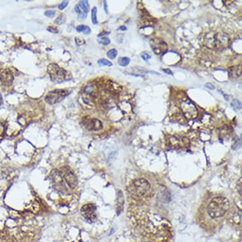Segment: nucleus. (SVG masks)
<instances>
[{
    "instance_id": "obj_1",
    "label": "nucleus",
    "mask_w": 242,
    "mask_h": 242,
    "mask_svg": "<svg viewBox=\"0 0 242 242\" xmlns=\"http://www.w3.org/2000/svg\"><path fill=\"white\" fill-rule=\"evenodd\" d=\"M229 201L224 196H216L214 198L207 207L208 214L212 219L221 217L228 211Z\"/></svg>"
},
{
    "instance_id": "obj_2",
    "label": "nucleus",
    "mask_w": 242,
    "mask_h": 242,
    "mask_svg": "<svg viewBox=\"0 0 242 242\" xmlns=\"http://www.w3.org/2000/svg\"><path fill=\"white\" fill-rule=\"evenodd\" d=\"M129 194L134 198H140L146 195L150 189L149 182L143 178H138L132 181L128 186Z\"/></svg>"
},
{
    "instance_id": "obj_3",
    "label": "nucleus",
    "mask_w": 242,
    "mask_h": 242,
    "mask_svg": "<svg viewBox=\"0 0 242 242\" xmlns=\"http://www.w3.org/2000/svg\"><path fill=\"white\" fill-rule=\"evenodd\" d=\"M47 72L51 80L56 83L64 82L70 77V74L66 70L60 67L57 64H50L47 67Z\"/></svg>"
},
{
    "instance_id": "obj_4",
    "label": "nucleus",
    "mask_w": 242,
    "mask_h": 242,
    "mask_svg": "<svg viewBox=\"0 0 242 242\" xmlns=\"http://www.w3.org/2000/svg\"><path fill=\"white\" fill-rule=\"evenodd\" d=\"M229 38L226 34H207L205 37L204 43L209 48L214 47H225L229 44Z\"/></svg>"
},
{
    "instance_id": "obj_5",
    "label": "nucleus",
    "mask_w": 242,
    "mask_h": 242,
    "mask_svg": "<svg viewBox=\"0 0 242 242\" xmlns=\"http://www.w3.org/2000/svg\"><path fill=\"white\" fill-rule=\"evenodd\" d=\"M59 173L62 180L71 189L75 188L77 185V179L75 174L68 167H63L60 169Z\"/></svg>"
},
{
    "instance_id": "obj_6",
    "label": "nucleus",
    "mask_w": 242,
    "mask_h": 242,
    "mask_svg": "<svg viewBox=\"0 0 242 242\" xmlns=\"http://www.w3.org/2000/svg\"><path fill=\"white\" fill-rule=\"evenodd\" d=\"M69 94V93L66 89H55L47 94L45 101L48 104L54 105L62 101Z\"/></svg>"
},
{
    "instance_id": "obj_7",
    "label": "nucleus",
    "mask_w": 242,
    "mask_h": 242,
    "mask_svg": "<svg viewBox=\"0 0 242 242\" xmlns=\"http://www.w3.org/2000/svg\"><path fill=\"white\" fill-rule=\"evenodd\" d=\"M97 207L96 206L88 204L84 205L81 209V213L82 216L84 217L88 222H94L97 219V215L95 214Z\"/></svg>"
},
{
    "instance_id": "obj_8",
    "label": "nucleus",
    "mask_w": 242,
    "mask_h": 242,
    "mask_svg": "<svg viewBox=\"0 0 242 242\" xmlns=\"http://www.w3.org/2000/svg\"><path fill=\"white\" fill-rule=\"evenodd\" d=\"M182 110L184 116L188 119H193L197 116V109L195 107V105L190 102H184L182 104Z\"/></svg>"
},
{
    "instance_id": "obj_9",
    "label": "nucleus",
    "mask_w": 242,
    "mask_h": 242,
    "mask_svg": "<svg viewBox=\"0 0 242 242\" xmlns=\"http://www.w3.org/2000/svg\"><path fill=\"white\" fill-rule=\"evenodd\" d=\"M151 47L157 55H161L165 53L167 50V45L164 41L153 39L150 41Z\"/></svg>"
},
{
    "instance_id": "obj_10",
    "label": "nucleus",
    "mask_w": 242,
    "mask_h": 242,
    "mask_svg": "<svg viewBox=\"0 0 242 242\" xmlns=\"http://www.w3.org/2000/svg\"><path fill=\"white\" fill-rule=\"evenodd\" d=\"M83 124L89 131H97L103 128L102 122L97 119H86V120H83Z\"/></svg>"
},
{
    "instance_id": "obj_11",
    "label": "nucleus",
    "mask_w": 242,
    "mask_h": 242,
    "mask_svg": "<svg viewBox=\"0 0 242 242\" xmlns=\"http://www.w3.org/2000/svg\"><path fill=\"white\" fill-rule=\"evenodd\" d=\"M14 81V76L12 72L9 69L0 70V82L4 86H10Z\"/></svg>"
},
{
    "instance_id": "obj_12",
    "label": "nucleus",
    "mask_w": 242,
    "mask_h": 242,
    "mask_svg": "<svg viewBox=\"0 0 242 242\" xmlns=\"http://www.w3.org/2000/svg\"><path fill=\"white\" fill-rule=\"evenodd\" d=\"M77 6L79 8V13L77 14V18L79 21L85 20L88 15L89 9V5L88 1H80Z\"/></svg>"
},
{
    "instance_id": "obj_13",
    "label": "nucleus",
    "mask_w": 242,
    "mask_h": 242,
    "mask_svg": "<svg viewBox=\"0 0 242 242\" xmlns=\"http://www.w3.org/2000/svg\"><path fill=\"white\" fill-rule=\"evenodd\" d=\"M228 72H229V75L231 77H233V78L239 77L241 74V66L240 65L231 67L228 69Z\"/></svg>"
},
{
    "instance_id": "obj_14",
    "label": "nucleus",
    "mask_w": 242,
    "mask_h": 242,
    "mask_svg": "<svg viewBox=\"0 0 242 242\" xmlns=\"http://www.w3.org/2000/svg\"><path fill=\"white\" fill-rule=\"evenodd\" d=\"M188 140H184V139H181L180 140L179 138H175V137H173L172 140H170V142L171 143V145L173 146H185L187 145Z\"/></svg>"
},
{
    "instance_id": "obj_15",
    "label": "nucleus",
    "mask_w": 242,
    "mask_h": 242,
    "mask_svg": "<svg viewBox=\"0 0 242 242\" xmlns=\"http://www.w3.org/2000/svg\"><path fill=\"white\" fill-rule=\"evenodd\" d=\"M76 30L78 33H83L85 34H89L91 33V30L89 27L85 25H79L76 27Z\"/></svg>"
},
{
    "instance_id": "obj_16",
    "label": "nucleus",
    "mask_w": 242,
    "mask_h": 242,
    "mask_svg": "<svg viewBox=\"0 0 242 242\" xmlns=\"http://www.w3.org/2000/svg\"><path fill=\"white\" fill-rule=\"evenodd\" d=\"M97 8L94 6L91 10V21L94 25H97L98 24L97 20Z\"/></svg>"
},
{
    "instance_id": "obj_17",
    "label": "nucleus",
    "mask_w": 242,
    "mask_h": 242,
    "mask_svg": "<svg viewBox=\"0 0 242 242\" xmlns=\"http://www.w3.org/2000/svg\"><path fill=\"white\" fill-rule=\"evenodd\" d=\"M231 106L235 111H238L241 107V103L238 100L234 99L231 103Z\"/></svg>"
},
{
    "instance_id": "obj_18",
    "label": "nucleus",
    "mask_w": 242,
    "mask_h": 242,
    "mask_svg": "<svg viewBox=\"0 0 242 242\" xmlns=\"http://www.w3.org/2000/svg\"><path fill=\"white\" fill-rule=\"evenodd\" d=\"M130 58L128 57H122L119 59V64L122 67H127L130 63Z\"/></svg>"
},
{
    "instance_id": "obj_19",
    "label": "nucleus",
    "mask_w": 242,
    "mask_h": 242,
    "mask_svg": "<svg viewBox=\"0 0 242 242\" xmlns=\"http://www.w3.org/2000/svg\"><path fill=\"white\" fill-rule=\"evenodd\" d=\"M117 54H118L117 50L116 49H114V48H113V49L110 50L107 52V57H108L110 59L113 60V59H115V58L117 57Z\"/></svg>"
},
{
    "instance_id": "obj_20",
    "label": "nucleus",
    "mask_w": 242,
    "mask_h": 242,
    "mask_svg": "<svg viewBox=\"0 0 242 242\" xmlns=\"http://www.w3.org/2000/svg\"><path fill=\"white\" fill-rule=\"evenodd\" d=\"M98 64L100 65H102V66H107V67H111L112 66L113 64L109 60L105 59V58H101L98 61Z\"/></svg>"
},
{
    "instance_id": "obj_21",
    "label": "nucleus",
    "mask_w": 242,
    "mask_h": 242,
    "mask_svg": "<svg viewBox=\"0 0 242 242\" xmlns=\"http://www.w3.org/2000/svg\"><path fill=\"white\" fill-rule=\"evenodd\" d=\"M98 43H100L102 45L107 46V45H110V40L109 39V38H108L107 37H101L98 39Z\"/></svg>"
},
{
    "instance_id": "obj_22",
    "label": "nucleus",
    "mask_w": 242,
    "mask_h": 242,
    "mask_svg": "<svg viewBox=\"0 0 242 242\" xmlns=\"http://www.w3.org/2000/svg\"><path fill=\"white\" fill-rule=\"evenodd\" d=\"M65 20H66V17L64 14H63L55 20V24L57 25H61L65 22Z\"/></svg>"
},
{
    "instance_id": "obj_23",
    "label": "nucleus",
    "mask_w": 242,
    "mask_h": 242,
    "mask_svg": "<svg viewBox=\"0 0 242 242\" xmlns=\"http://www.w3.org/2000/svg\"><path fill=\"white\" fill-rule=\"evenodd\" d=\"M140 56L145 61L149 60V59H150L152 58V56L150 55V54H149V53L146 52V51H143V52L141 53Z\"/></svg>"
},
{
    "instance_id": "obj_24",
    "label": "nucleus",
    "mask_w": 242,
    "mask_h": 242,
    "mask_svg": "<svg viewBox=\"0 0 242 242\" xmlns=\"http://www.w3.org/2000/svg\"><path fill=\"white\" fill-rule=\"evenodd\" d=\"M56 14V11L55 10H47L45 12V16H46L48 18H53Z\"/></svg>"
},
{
    "instance_id": "obj_25",
    "label": "nucleus",
    "mask_w": 242,
    "mask_h": 242,
    "mask_svg": "<svg viewBox=\"0 0 242 242\" xmlns=\"http://www.w3.org/2000/svg\"><path fill=\"white\" fill-rule=\"evenodd\" d=\"M69 5V2L68 1H64L63 2H61L59 5H58V8L60 10H63L64 9H65Z\"/></svg>"
},
{
    "instance_id": "obj_26",
    "label": "nucleus",
    "mask_w": 242,
    "mask_h": 242,
    "mask_svg": "<svg viewBox=\"0 0 242 242\" xmlns=\"http://www.w3.org/2000/svg\"><path fill=\"white\" fill-rule=\"evenodd\" d=\"M47 30L49 31V32L52 33H54V34H56V33H58V30L57 29V27H54V26L48 27V29H47Z\"/></svg>"
},
{
    "instance_id": "obj_27",
    "label": "nucleus",
    "mask_w": 242,
    "mask_h": 242,
    "mask_svg": "<svg viewBox=\"0 0 242 242\" xmlns=\"http://www.w3.org/2000/svg\"><path fill=\"white\" fill-rule=\"evenodd\" d=\"M205 87L210 90H214L215 89V86L210 82H207L205 85Z\"/></svg>"
},
{
    "instance_id": "obj_28",
    "label": "nucleus",
    "mask_w": 242,
    "mask_h": 242,
    "mask_svg": "<svg viewBox=\"0 0 242 242\" xmlns=\"http://www.w3.org/2000/svg\"><path fill=\"white\" fill-rule=\"evenodd\" d=\"M76 43L78 46L82 45V44L85 43V41H83L82 39H79L77 38H76Z\"/></svg>"
},
{
    "instance_id": "obj_29",
    "label": "nucleus",
    "mask_w": 242,
    "mask_h": 242,
    "mask_svg": "<svg viewBox=\"0 0 242 242\" xmlns=\"http://www.w3.org/2000/svg\"><path fill=\"white\" fill-rule=\"evenodd\" d=\"M163 71L164 72H165L166 73H167V74H169V75H171V76H173V72L170 70V69H163Z\"/></svg>"
},
{
    "instance_id": "obj_30",
    "label": "nucleus",
    "mask_w": 242,
    "mask_h": 242,
    "mask_svg": "<svg viewBox=\"0 0 242 242\" xmlns=\"http://www.w3.org/2000/svg\"><path fill=\"white\" fill-rule=\"evenodd\" d=\"M104 10H105V13L108 14V7H107V5L106 2H104Z\"/></svg>"
},
{
    "instance_id": "obj_31",
    "label": "nucleus",
    "mask_w": 242,
    "mask_h": 242,
    "mask_svg": "<svg viewBox=\"0 0 242 242\" xmlns=\"http://www.w3.org/2000/svg\"><path fill=\"white\" fill-rule=\"evenodd\" d=\"M2 103H3V98H2V97L1 93H0V107L2 106Z\"/></svg>"
},
{
    "instance_id": "obj_32",
    "label": "nucleus",
    "mask_w": 242,
    "mask_h": 242,
    "mask_svg": "<svg viewBox=\"0 0 242 242\" xmlns=\"http://www.w3.org/2000/svg\"><path fill=\"white\" fill-rule=\"evenodd\" d=\"M119 29H120V30H125L126 29H127V28H126V27H125V26H121V27H120Z\"/></svg>"
}]
</instances>
